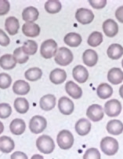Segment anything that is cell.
<instances>
[{"instance_id": "obj_1", "label": "cell", "mask_w": 123, "mask_h": 159, "mask_svg": "<svg viewBox=\"0 0 123 159\" xmlns=\"http://www.w3.org/2000/svg\"><path fill=\"white\" fill-rule=\"evenodd\" d=\"M119 145L117 139L115 138L107 136L100 141V149L104 154L108 156H113L118 152Z\"/></svg>"}, {"instance_id": "obj_2", "label": "cell", "mask_w": 123, "mask_h": 159, "mask_svg": "<svg viewBox=\"0 0 123 159\" xmlns=\"http://www.w3.org/2000/svg\"><path fill=\"white\" fill-rule=\"evenodd\" d=\"M36 147L40 152L45 154H51L55 149V143L50 136L42 135L36 140Z\"/></svg>"}, {"instance_id": "obj_3", "label": "cell", "mask_w": 123, "mask_h": 159, "mask_svg": "<svg viewBox=\"0 0 123 159\" xmlns=\"http://www.w3.org/2000/svg\"><path fill=\"white\" fill-rule=\"evenodd\" d=\"M74 56L71 50L67 48H61L57 50L54 57L56 63L61 66H66L71 64L73 61Z\"/></svg>"}, {"instance_id": "obj_4", "label": "cell", "mask_w": 123, "mask_h": 159, "mask_svg": "<svg viewBox=\"0 0 123 159\" xmlns=\"http://www.w3.org/2000/svg\"><path fill=\"white\" fill-rule=\"evenodd\" d=\"M57 50V43L54 39H46L41 45L40 54L42 58L49 59L53 56L55 57Z\"/></svg>"}, {"instance_id": "obj_5", "label": "cell", "mask_w": 123, "mask_h": 159, "mask_svg": "<svg viewBox=\"0 0 123 159\" xmlns=\"http://www.w3.org/2000/svg\"><path fill=\"white\" fill-rule=\"evenodd\" d=\"M57 142L61 149L69 150L74 144V136L68 130H62L57 136Z\"/></svg>"}, {"instance_id": "obj_6", "label": "cell", "mask_w": 123, "mask_h": 159, "mask_svg": "<svg viewBox=\"0 0 123 159\" xmlns=\"http://www.w3.org/2000/svg\"><path fill=\"white\" fill-rule=\"evenodd\" d=\"M47 121L44 117L36 115L32 117L29 121V129L34 134H39L46 129Z\"/></svg>"}, {"instance_id": "obj_7", "label": "cell", "mask_w": 123, "mask_h": 159, "mask_svg": "<svg viewBox=\"0 0 123 159\" xmlns=\"http://www.w3.org/2000/svg\"><path fill=\"white\" fill-rule=\"evenodd\" d=\"M121 111V104L118 100H108L104 104V113L110 117H117Z\"/></svg>"}, {"instance_id": "obj_8", "label": "cell", "mask_w": 123, "mask_h": 159, "mask_svg": "<svg viewBox=\"0 0 123 159\" xmlns=\"http://www.w3.org/2000/svg\"><path fill=\"white\" fill-rule=\"evenodd\" d=\"M75 19L80 24L89 25L94 19V14L89 9L79 8L75 12Z\"/></svg>"}, {"instance_id": "obj_9", "label": "cell", "mask_w": 123, "mask_h": 159, "mask_svg": "<svg viewBox=\"0 0 123 159\" xmlns=\"http://www.w3.org/2000/svg\"><path fill=\"white\" fill-rule=\"evenodd\" d=\"M104 112L100 105L98 104H93L89 106L86 110V116L88 118L94 122H97L101 120L104 118Z\"/></svg>"}, {"instance_id": "obj_10", "label": "cell", "mask_w": 123, "mask_h": 159, "mask_svg": "<svg viewBox=\"0 0 123 159\" xmlns=\"http://www.w3.org/2000/svg\"><path fill=\"white\" fill-rule=\"evenodd\" d=\"M58 109L64 115H71L74 109V102L66 96L61 97L58 101Z\"/></svg>"}, {"instance_id": "obj_11", "label": "cell", "mask_w": 123, "mask_h": 159, "mask_svg": "<svg viewBox=\"0 0 123 159\" xmlns=\"http://www.w3.org/2000/svg\"><path fill=\"white\" fill-rule=\"evenodd\" d=\"M72 75L76 81L80 84L86 82L89 78V72H88L87 69H86L84 66H81V65L76 66L73 69Z\"/></svg>"}, {"instance_id": "obj_12", "label": "cell", "mask_w": 123, "mask_h": 159, "mask_svg": "<svg viewBox=\"0 0 123 159\" xmlns=\"http://www.w3.org/2000/svg\"><path fill=\"white\" fill-rule=\"evenodd\" d=\"M40 27L36 23L26 22L22 26V32L27 37H37L40 34Z\"/></svg>"}, {"instance_id": "obj_13", "label": "cell", "mask_w": 123, "mask_h": 159, "mask_svg": "<svg viewBox=\"0 0 123 159\" xmlns=\"http://www.w3.org/2000/svg\"><path fill=\"white\" fill-rule=\"evenodd\" d=\"M103 31L108 37H115L118 32V25L113 19H108L103 23Z\"/></svg>"}, {"instance_id": "obj_14", "label": "cell", "mask_w": 123, "mask_h": 159, "mask_svg": "<svg viewBox=\"0 0 123 159\" xmlns=\"http://www.w3.org/2000/svg\"><path fill=\"white\" fill-rule=\"evenodd\" d=\"M66 92L74 99H78L83 96V90L78 85L70 80L65 84Z\"/></svg>"}, {"instance_id": "obj_15", "label": "cell", "mask_w": 123, "mask_h": 159, "mask_svg": "<svg viewBox=\"0 0 123 159\" xmlns=\"http://www.w3.org/2000/svg\"><path fill=\"white\" fill-rule=\"evenodd\" d=\"M39 16V12L37 8L34 7H26L22 12V19L26 22L34 23V21L38 20Z\"/></svg>"}, {"instance_id": "obj_16", "label": "cell", "mask_w": 123, "mask_h": 159, "mask_svg": "<svg viewBox=\"0 0 123 159\" xmlns=\"http://www.w3.org/2000/svg\"><path fill=\"white\" fill-rule=\"evenodd\" d=\"M83 61L86 66L93 67L98 61V54L94 50L88 49L84 51L83 54Z\"/></svg>"}, {"instance_id": "obj_17", "label": "cell", "mask_w": 123, "mask_h": 159, "mask_svg": "<svg viewBox=\"0 0 123 159\" xmlns=\"http://www.w3.org/2000/svg\"><path fill=\"white\" fill-rule=\"evenodd\" d=\"M108 80L112 84H119L123 81V71L119 68H112L108 73Z\"/></svg>"}, {"instance_id": "obj_18", "label": "cell", "mask_w": 123, "mask_h": 159, "mask_svg": "<svg viewBox=\"0 0 123 159\" xmlns=\"http://www.w3.org/2000/svg\"><path fill=\"white\" fill-rule=\"evenodd\" d=\"M39 106L41 109L45 111H49L53 110L56 106V97L52 94L44 95L39 101Z\"/></svg>"}, {"instance_id": "obj_19", "label": "cell", "mask_w": 123, "mask_h": 159, "mask_svg": "<svg viewBox=\"0 0 123 159\" xmlns=\"http://www.w3.org/2000/svg\"><path fill=\"white\" fill-rule=\"evenodd\" d=\"M5 29L10 36H14L18 32L20 29V23L17 17H9L6 19Z\"/></svg>"}, {"instance_id": "obj_20", "label": "cell", "mask_w": 123, "mask_h": 159, "mask_svg": "<svg viewBox=\"0 0 123 159\" xmlns=\"http://www.w3.org/2000/svg\"><path fill=\"white\" fill-rule=\"evenodd\" d=\"M91 130V123L85 118L79 119L75 124V131L81 136L88 135Z\"/></svg>"}, {"instance_id": "obj_21", "label": "cell", "mask_w": 123, "mask_h": 159, "mask_svg": "<svg viewBox=\"0 0 123 159\" xmlns=\"http://www.w3.org/2000/svg\"><path fill=\"white\" fill-rule=\"evenodd\" d=\"M26 124L24 120L16 118L11 121L10 125V130L14 135H20L25 132Z\"/></svg>"}, {"instance_id": "obj_22", "label": "cell", "mask_w": 123, "mask_h": 159, "mask_svg": "<svg viewBox=\"0 0 123 159\" xmlns=\"http://www.w3.org/2000/svg\"><path fill=\"white\" fill-rule=\"evenodd\" d=\"M67 79V73L61 69H54L49 74V80L54 84H61Z\"/></svg>"}, {"instance_id": "obj_23", "label": "cell", "mask_w": 123, "mask_h": 159, "mask_svg": "<svg viewBox=\"0 0 123 159\" xmlns=\"http://www.w3.org/2000/svg\"><path fill=\"white\" fill-rule=\"evenodd\" d=\"M107 131L108 133L114 135H118L123 132V123L119 120H111L107 124Z\"/></svg>"}, {"instance_id": "obj_24", "label": "cell", "mask_w": 123, "mask_h": 159, "mask_svg": "<svg viewBox=\"0 0 123 159\" xmlns=\"http://www.w3.org/2000/svg\"><path fill=\"white\" fill-rule=\"evenodd\" d=\"M30 85L27 81L19 80L14 82L13 85V92L19 95H25L30 92Z\"/></svg>"}, {"instance_id": "obj_25", "label": "cell", "mask_w": 123, "mask_h": 159, "mask_svg": "<svg viewBox=\"0 0 123 159\" xmlns=\"http://www.w3.org/2000/svg\"><path fill=\"white\" fill-rule=\"evenodd\" d=\"M64 43H66L71 48H77L82 43L83 39L79 34L76 33V32H70L64 36Z\"/></svg>"}, {"instance_id": "obj_26", "label": "cell", "mask_w": 123, "mask_h": 159, "mask_svg": "<svg viewBox=\"0 0 123 159\" xmlns=\"http://www.w3.org/2000/svg\"><path fill=\"white\" fill-rule=\"evenodd\" d=\"M107 54L111 59L118 60L123 55V47L118 43H113L108 47Z\"/></svg>"}, {"instance_id": "obj_27", "label": "cell", "mask_w": 123, "mask_h": 159, "mask_svg": "<svg viewBox=\"0 0 123 159\" xmlns=\"http://www.w3.org/2000/svg\"><path fill=\"white\" fill-rule=\"evenodd\" d=\"M17 63V62L14 58V55H11L10 54H4L0 58V66L3 70H13L16 66Z\"/></svg>"}, {"instance_id": "obj_28", "label": "cell", "mask_w": 123, "mask_h": 159, "mask_svg": "<svg viewBox=\"0 0 123 159\" xmlns=\"http://www.w3.org/2000/svg\"><path fill=\"white\" fill-rule=\"evenodd\" d=\"M14 147H15V143L11 138L6 135L0 137V151L2 152L9 154L14 151Z\"/></svg>"}, {"instance_id": "obj_29", "label": "cell", "mask_w": 123, "mask_h": 159, "mask_svg": "<svg viewBox=\"0 0 123 159\" xmlns=\"http://www.w3.org/2000/svg\"><path fill=\"white\" fill-rule=\"evenodd\" d=\"M96 94L101 99H107L113 94V88L107 83L100 84L96 88Z\"/></svg>"}, {"instance_id": "obj_30", "label": "cell", "mask_w": 123, "mask_h": 159, "mask_svg": "<svg viewBox=\"0 0 123 159\" xmlns=\"http://www.w3.org/2000/svg\"><path fill=\"white\" fill-rule=\"evenodd\" d=\"M14 108L19 113L24 114L29 110V102L25 98H17L14 101Z\"/></svg>"}, {"instance_id": "obj_31", "label": "cell", "mask_w": 123, "mask_h": 159, "mask_svg": "<svg viewBox=\"0 0 123 159\" xmlns=\"http://www.w3.org/2000/svg\"><path fill=\"white\" fill-rule=\"evenodd\" d=\"M62 8L61 2L58 0H49L45 3V10L49 14H57Z\"/></svg>"}, {"instance_id": "obj_32", "label": "cell", "mask_w": 123, "mask_h": 159, "mask_svg": "<svg viewBox=\"0 0 123 159\" xmlns=\"http://www.w3.org/2000/svg\"><path fill=\"white\" fill-rule=\"evenodd\" d=\"M42 71L41 69L37 67L35 68H31L28 69L27 71L24 73V76H25L26 79L29 81H37L42 77Z\"/></svg>"}, {"instance_id": "obj_33", "label": "cell", "mask_w": 123, "mask_h": 159, "mask_svg": "<svg viewBox=\"0 0 123 159\" xmlns=\"http://www.w3.org/2000/svg\"><path fill=\"white\" fill-rule=\"evenodd\" d=\"M102 42H103V35H102L101 32H92L88 37V44L93 48L98 47L102 43Z\"/></svg>"}, {"instance_id": "obj_34", "label": "cell", "mask_w": 123, "mask_h": 159, "mask_svg": "<svg viewBox=\"0 0 123 159\" xmlns=\"http://www.w3.org/2000/svg\"><path fill=\"white\" fill-rule=\"evenodd\" d=\"M21 48L27 55H34L38 51V44L36 41L28 39L24 43Z\"/></svg>"}, {"instance_id": "obj_35", "label": "cell", "mask_w": 123, "mask_h": 159, "mask_svg": "<svg viewBox=\"0 0 123 159\" xmlns=\"http://www.w3.org/2000/svg\"><path fill=\"white\" fill-rule=\"evenodd\" d=\"M13 55H14L17 62L19 64H24L29 59V56L24 52L22 48H17V49L14 50Z\"/></svg>"}, {"instance_id": "obj_36", "label": "cell", "mask_w": 123, "mask_h": 159, "mask_svg": "<svg viewBox=\"0 0 123 159\" xmlns=\"http://www.w3.org/2000/svg\"><path fill=\"white\" fill-rule=\"evenodd\" d=\"M12 83V78L9 74L5 73H0V88L6 89L10 88Z\"/></svg>"}, {"instance_id": "obj_37", "label": "cell", "mask_w": 123, "mask_h": 159, "mask_svg": "<svg viewBox=\"0 0 123 159\" xmlns=\"http://www.w3.org/2000/svg\"><path fill=\"white\" fill-rule=\"evenodd\" d=\"M11 113H12V108L10 104L6 103V102L0 103V118H8L11 115Z\"/></svg>"}, {"instance_id": "obj_38", "label": "cell", "mask_w": 123, "mask_h": 159, "mask_svg": "<svg viewBox=\"0 0 123 159\" xmlns=\"http://www.w3.org/2000/svg\"><path fill=\"white\" fill-rule=\"evenodd\" d=\"M83 159H101L100 153L96 148H89L85 152Z\"/></svg>"}, {"instance_id": "obj_39", "label": "cell", "mask_w": 123, "mask_h": 159, "mask_svg": "<svg viewBox=\"0 0 123 159\" xmlns=\"http://www.w3.org/2000/svg\"><path fill=\"white\" fill-rule=\"evenodd\" d=\"M10 4L7 0H0V16L6 15L9 13Z\"/></svg>"}, {"instance_id": "obj_40", "label": "cell", "mask_w": 123, "mask_h": 159, "mask_svg": "<svg viewBox=\"0 0 123 159\" xmlns=\"http://www.w3.org/2000/svg\"><path fill=\"white\" fill-rule=\"evenodd\" d=\"M89 3L93 8L100 10L105 7V6L107 5V1L106 0H89Z\"/></svg>"}, {"instance_id": "obj_41", "label": "cell", "mask_w": 123, "mask_h": 159, "mask_svg": "<svg viewBox=\"0 0 123 159\" xmlns=\"http://www.w3.org/2000/svg\"><path fill=\"white\" fill-rule=\"evenodd\" d=\"M10 38L2 29H0V45L2 47H6L10 44Z\"/></svg>"}, {"instance_id": "obj_42", "label": "cell", "mask_w": 123, "mask_h": 159, "mask_svg": "<svg viewBox=\"0 0 123 159\" xmlns=\"http://www.w3.org/2000/svg\"><path fill=\"white\" fill-rule=\"evenodd\" d=\"M11 159H28V156L26 155V154H24V152H21V151H15L14 153H13L11 157Z\"/></svg>"}, {"instance_id": "obj_43", "label": "cell", "mask_w": 123, "mask_h": 159, "mask_svg": "<svg viewBox=\"0 0 123 159\" xmlns=\"http://www.w3.org/2000/svg\"><path fill=\"white\" fill-rule=\"evenodd\" d=\"M115 17L119 22L123 24V6L118 7L115 11Z\"/></svg>"}, {"instance_id": "obj_44", "label": "cell", "mask_w": 123, "mask_h": 159, "mask_svg": "<svg viewBox=\"0 0 123 159\" xmlns=\"http://www.w3.org/2000/svg\"><path fill=\"white\" fill-rule=\"evenodd\" d=\"M31 159H44V157L40 154H34Z\"/></svg>"}, {"instance_id": "obj_45", "label": "cell", "mask_w": 123, "mask_h": 159, "mask_svg": "<svg viewBox=\"0 0 123 159\" xmlns=\"http://www.w3.org/2000/svg\"><path fill=\"white\" fill-rule=\"evenodd\" d=\"M119 95L121 98H123V84L119 88Z\"/></svg>"}, {"instance_id": "obj_46", "label": "cell", "mask_w": 123, "mask_h": 159, "mask_svg": "<svg viewBox=\"0 0 123 159\" xmlns=\"http://www.w3.org/2000/svg\"><path fill=\"white\" fill-rule=\"evenodd\" d=\"M4 131V125L2 122L0 121V134H2Z\"/></svg>"}, {"instance_id": "obj_47", "label": "cell", "mask_w": 123, "mask_h": 159, "mask_svg": "<svg viewBox=\"0 0 123 159\" xmlns=\"http://www.w3.org/2000/svg\"><path fill=\"white\" fill-rule=\"evenodd\" d=\"M121 66H122V68H123V59H122V61H121Z\"/></svg>"}]
</instances>
